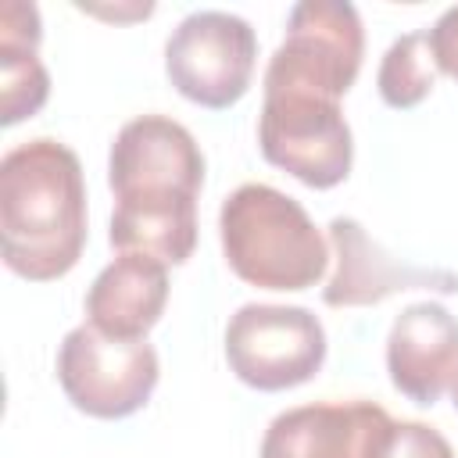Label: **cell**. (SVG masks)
<instances>
[{
    "instance_id": "6da1fadb",
    "label": "cell",
    "mask_w": 458,
    "mask_h": 458,
    "mask_svg": "<svg viewBox=\"0 0 458 458\" xmlns=\"http://www.w3.org/2000/svg\"><path fill=\"white\" fill-rule=\"evenodd\" d=\"M107 182L114 190L111 247L182 265L197 247V193L204 154L186 125L168 114L125 122L111 143Z\"/></svg>"
},
{
    "instance_id": "7a4b0ae2",
    "label": "cell",
    "mask_w": 458,
    "mask_h": 458,
    "mask_svg": "<svg viewBox=\"0 0 458 458\" xmlns=\"http://www.w3.org/2000/svg\"><path fill=\"white\" fill-rule=\"evenodd\" d=\"M86 247V179L72 147L39 136L0 161L4 265L32 283L61 279Z\"/></svg>"
},
{
    "instance_id": "3957f363",
    "label": "cell",
    "mask_w": 458,
    "mask_h": 458,
    "mask_svg": "<svg viewBox=\"0 0 458 458\" xmlns=\"http://www.w3.org/2000/svg\"><path fill=\"white\" fill-rule=\"evenodd\" d=\"M229 268L261 290H308L326 276L329 247L308 211L276 186L243 182L218 211Z\"/></svg>"
},
{
    "instance_id": "277c9868",
    "label": "cell",
    "mask_w": 458,
    "mask_h": 458,
    "mask_svg": "<svg viewBox=\"0 0 458 458\" xmlns=\"http://www.w3.org/2000/svg\"><path fill=\"white\" fill-rule=\"evenodd\" d=\"M261 86L265 104L258 118V143L265 161L290 172L311 190H329L344 182L354 161V140L340 100L311 86Z\"/></svg>"
},
{
    "instance_id": "5b68a950",
    "label": "cell",
    "mask_w": 458,
    "mask_h": 458,
    "mask_svg": "<svg viewBox=\"0 0 458 458\" xmlns=\"http://www.w3.org/2000/svg\"><path fill=\"white\" fill-rule=\"evenodd\" d=\"M225 361L254 390H290L322 369L326 329L297 304H243L225 326Z\"/></svg>"
},
{
    "instance_id": "8992f818",
    "label": "cell",
    "mask_w": 458,
    "mask_h": 458,
    "mask_svg": "<svg viewBox=\"0 0 458 458\" xmlns=\"http://www.w3.org/2000/svg\"><path fill=\"white\" fill-rule=\"evenodd\" d=\"M157 351L147 340H114L89 322L75 326L57 351L64 397L93 419H125L140 411L157 386Z\"/></svg>"
},
{
    "instance_id": "52a82bcc",
    "label": "cell",
    "mask_w": 458,
    "mask_h": 458,
    "mask_svg": "<svg viewBox=\"0 0 458 458\" xmlns=\"http://www.w3.org/2000/svg\"><path fill=\"white\" fill-rule=\"evenodd\" d=\"M254 61L258 36L229 11H193L165 43V72L172 86L211 111H222L247 93Z\"/></svg>"
},
{
    "instance_id": "ba28073f",
    "label": "cell",
    "mask_w": 458,
    "mask_h": 458,
    "mask_svg": "<svg viewBox=\"0 0 458 458\" xmlns=\"http://www.w3.org/2000/svg\"><path fill=\"white\" fill-rule=\"evenodd\" d=\"M361 54L365 29L354 4L301 0L290 7L286 39L268 57L265 82L311 86L340 100L361 72Z\"/></svg>"
},
{
    "instance_id": "9c48e42d",
    "label": "cell",
    "mask_w": 458,
    "mask_h": 458,
    "mask_svg": "<svg viewBox=\"0 0 458 458\" xmlns=\"http://www.w3.org/2000/svg\"><path fill=\"white\" fill-rule=\"evenodd\" d=\"M386 372L415 404H437L458 376V318L437 301L401 308L386 336Z\"/></svg>"
},
{
    "instance_id": "30bf717a",
    "label": "cell",
    "mask_w": 458,
    "mask_h": 458,
    "mask_svg": "<svg viewBox=\"0 0 458 458\" xmlns=\"http://www.w3.org/2000/svg\"><path fill=\"white\" fill-rule=\"evenodd\" d=\"M386 408L372 401H318L276 415L261 440V458H372Z\"/></svg>"
},
{
    "instance_id": "8fae6325",
    "label": "cell",
    "mask_w": 458,
    "mask_h": 458,
    "mask_svg": "<svg viewBox=\"0 0 458 458\" xmlns=\"http://www.w3.org/2000/svg\"><path fill=\"white\" fill-rule=\"evenodd\" d=\"M329 240L336 254V272L329 276L322 301L329 308H361V304H379L397 290H415L429 286L440 293L458 290V279L451 272H426V268H408L394 261L354 218H333L329 222Z\"/></svg>"
},
{
    "instance_id": "7c38bea8",
    "label": "cell",
    "mask_w": 458,
    "mask_h": 458,
    "mask_svg": "<svg viewBox=\"0 0 458 458\" xmlns=\"http://www.w3.org/2000/svg\"><path fill=\"white\" fill-rule=\"evenodd\" d=\"M168 301V265L147 254H118L86 293V322L114 340H147Z\"/></svg>"
},
{
    "instance_id": "4fadbf2b",
    "label": "cell",
    "mask_w": 458,
    "mask_h": 458,
    "mask_svg": "<svg viewBox=\"0 0 458 458\" xmlns=\"http://www.w3.org/2000/svg\"><path fill=\"white\" fill-rule=\"evenodd\" d=\"M39 11L36 4L7 0L0 7V122L18 125L32 118L50 97V75L39 61Z\"/></svg>"
},
{
    "instance_id": "5bb4252c",
    "label": "cell",
    "mask_w": 458,
    "mask_h": 458,
    "mask_svg": "<svg viewBox=\"0 0 458 458\" xmlns=\"http://www.w3.org/2000/svg\"><path fill=\"white\" fill-rule=\"evenodd\" d=\"M433 82H437V61L429 50V32H408L394 39L379 61V75H376L379 97L390 107L408 111L433 93Z\"/></svg>"
},
{
    "instance_id": "9a60e30c",
    "label": "cell",
    "mask_w": 458,
    "mask_h": 458,
    "mask_svg": "<svg viewBox=\"0 0 458 458\" xmlns=\"http://www.w3.org/2000/svg\"><path fill=\"white\" fill-rule=\"evenodd\" d=\"M372 458H454V451L440 429L426 422L390 419L372 444Z\"/></svg>"
},
{
    "instance_id": "2e32d148",
    "label": "cell",
    "mask_w": 458,
    "mask_h": 458,
    "mask_svg": "<svg viewBox=\"0 0 458 458\" xmlns=\"http://www.w3.org/2000/svg\"><path fill=\"white\" fill-rule=\"evenodd\" d=\"M429 50L437 61V72L458 79V7H447L433 29H429Z\"/></svg>"
},
{
    "instance_id": "e0dca14e",
    "label": "cell",
    "mask_w": 458,
    "mask_h": 458,
    "mask_svg": "<svg viewBox=\"0 0 458 458\" xmlns=\"http://www.w3.org/2000/svg\"><path fill=\"white\" fill-rule=\"evenodd\" d=\"M451 401H454V411H458V376H454V383H451Z\"/></svg>"
}]
</instances>
